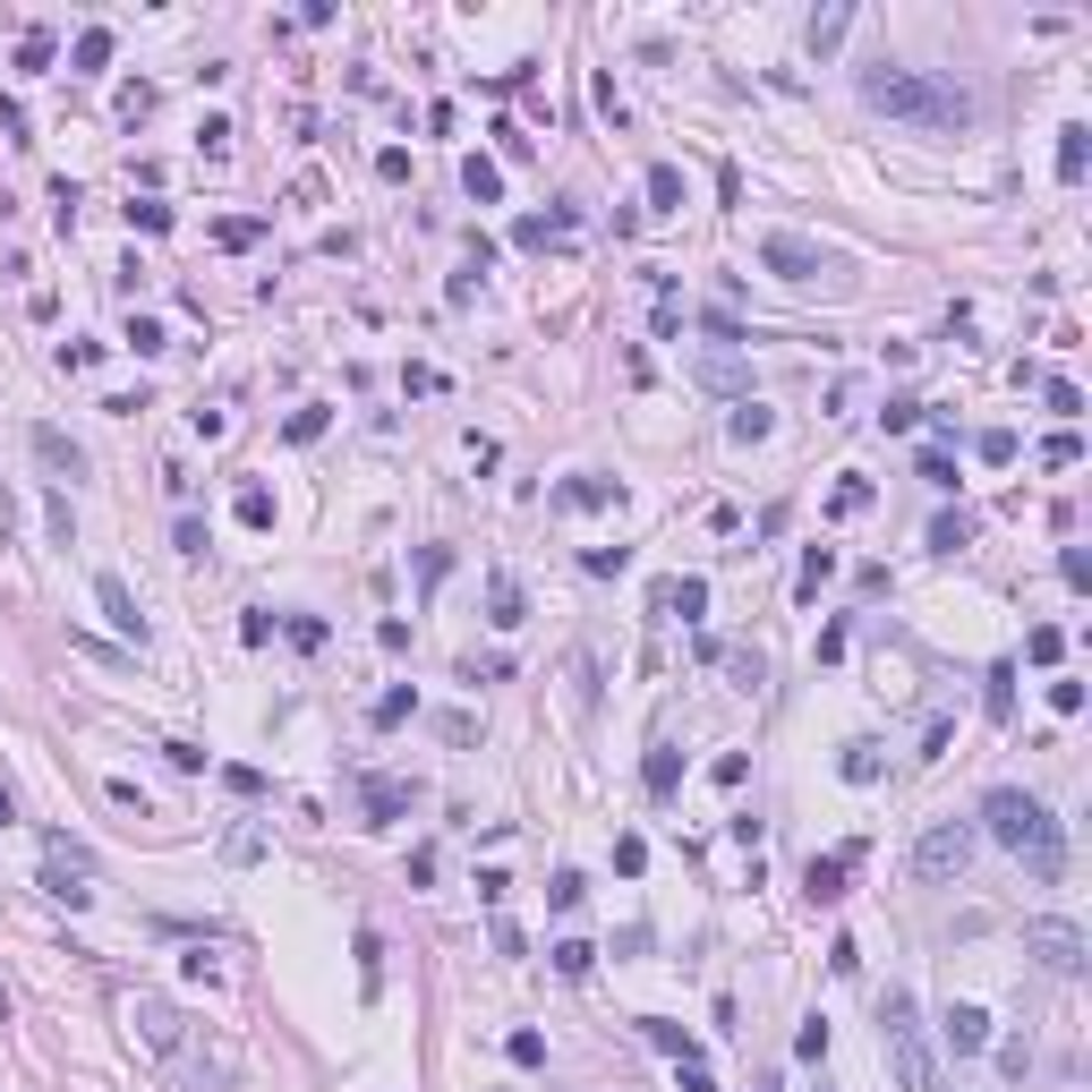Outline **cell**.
<instances>
[{
	"label": "cell",
	"mask_w": 1092,
	"mask_h": 1092,
	"mask_svg": "<svg viewBox=\"0 0 1092 1092\" xmlns=\"http://www.w3.org/2000/svg\"><path fill=\"white\" fill-rule=\"evenodd\" d=\"M26 445H34V461H43L52 479H86V452L68 445V436L52 427V418H34V427H26Z\"/></svg>",
	"instance_id": "8"
},
{
	"label": "cell",
	"mask_w": 1092,
	"mask_h": 1092,
	"mask_svg": "<svg viewBox=\"0 0 1092 1092\" xmlns=\"http://www.w3.org/2000/svg\"><path fill=\"white\" fill-rule=\"evenodd\" d=\"M1025 956L1050 973H1084V931L1075 922H1025Z\"/></svg>",
	"instance_id": "6"
},
{
	"label": "cell",
	"mask_w": 1092,
	"mask_h": 1092,
	"mask_svg": "<svg viewBox=\"0 0 1092 1092\" xmlns=\"http://www.w3.org/2000/svg\"><path fill=\"white\" fill-rule=\"evenodd\" d=\"M683 1092H717V1075H708V1067H683Z\"/></svg>",
	"instance_id": "55"
},
{
	"label": "cell",
	"mask_w": 1092,
	"mask_h": 1092,
	"mask_svg": "<svg viewBox=\"0 0 1092 1092\" xmlns=\"http://www.w3.org/2000/svg\"><path fill=\"white\" fill-rule=\"evenodd\" d=\"M836 777H845V785H870V777H879V751H870V742H845Z\"/></svg>",
	"instance_id": "32"
},
{
	"label": "cell",
	"mask_w": 1092,
	"mask_h": 1092,
	"mask_svg": "<svg viewBox=\"0 0 1092 1092\" xmlns=\"http://www.w3.org/2000/svg\"><path fill=\"white\" fill-rule=\"evenodd\" d=\"M973 452H982L991 470H1007V461H1016V427H982V436H973Z\"/></svg>",
	"instance_id": "31"
},
{
	"label": "cell",
	"mask_w": 1092,
	"mask_h": 1092,
	"mask_svg": "<svg viewBox=\"0 0 1092 1092\" xmlns=\"http://www.w3.org/2000/svg\"><path fill=\"white\" fill-rule=\"evenodd\" d=\"M358 803H367V828H385V820H402V811L418 803V785H402V777H367Z\"/></svg>",
	"instance_id": "9"
},
{
	"label": "cell",
	"mask_w": 1092,
	"mask_h": 1092,
	"mask_svg": "<svg viewBox=\"0 0 1092 1092\" xmlns=\"http://www.w3.org/2000/svg\"><path fill=\"white\" fill-rule=\"evenodd\" d=\"M1084 162H1092V129H1084V120H1067V129H1059V180H1067V189L1084 180Z\"/></svg>",
	"instance_id": "16"
},
{
	"label": "cell",
	"mask_w": 1092,
	"mask_h": 1092,
	"mask_svg": "<svg viewBox=\"0 0 1092 1092\" xmlns=\"http://www.w3.org/2000/svg\"><path fill=\"white\" fill-rule=\"evenodd\" d=\"M1025 657H1032V666H1059V657H1067V632H1059V623H1032V632H1025Z\"/></svg>",
	"instance_id": "25"
},
{
	"label": "cell",
	"mask_w": 1092,
	"mask_h": 1092,
	"mask_svg": "<svg viewBox=\"0 0 1092 1092\" xmlns=\"http://www.w3.org/2000/svg\"><path fill=\"white\" fill-rule=\"evenodd\" d=\"M760 265H769L777 282H820V274H828V248H811V239H794V231H769V239H760Z\"/></svg>",
	"instance_id": "5"
},
{
	"label": "cell",
	"mask_w": 1092,
	"mask_h": 1092,
	"mask_svg": "<svg viewBox=\"0 0 1092 1092\" xmlns=\"http://www.w3.org/2000/svg\"><path fill=\"white\" fill-rule=\"evenodd\" d=\"M1050 708H1059V717H1075V708H1084V683L1059 675V683H1050Z\"/></svg>",
	"instance_id": "50"
},
{
	"label": "cell",
	"mask_w": 1092,
	"mask_h": 1092,
	"mask_svg": "<svg viewBox=\"0 0 1092 1092\" xmlns=\"http://www.w3.org/2000/svg\"><path fill=\"white\" fill-rule=\"evenodd\" d=\"M641 1032H649V1041H657V1050H666V1059H675V1067H700V1041H692V1032H683V1025H666V1016H649Z\"/></svg>",
	"instance_id": "18"
},
{
	"label": "cell",
	"mask_w": 1092,
	"mask_h": 1092,
	"mask_svg": "<svg viewBox=\"0 0 1092 1092\" xmlns=\"http://www.w3.org/2000/svg\"><path fill=\"white\" fill-rule=\"evenodd\" d=\"M52 52H61V43H52V26H34L26 43H18V68H52Z\"/></svg>",
	"instance_id": "38"
},
{
	"label": "cell",
	"mask_w": 1092,
	"mask_h": 1092,
	"mask_svg": "<svg viewBox=\"0 0 1092 1092\" xmlns=\"http://www.w3.org/2000/svg\"><path fill=\"white\" fill-rule=\"evenodd\" d=\"M0 1025H9V991H0Z\"/></svg>",
	"instance_id": "57"
},
{
	"label": "cell",
	"mask_w": 1092,
	"mask_h": 1092,
	"mask_svg": "<svg viewBox=\"0 0 1092 1092\" xmlns=\"http://www.w3.org/2000/svg\"><path fill=\"white\" fill-rule=\"evenodd\" d=\"M68 68H111V26H86V34H77Z\"/></svg>",
	"instance_id": "26"
},
{
	"label": "cell",
	"mask_w": 1092,
	"mask_h": 1092,
	"mask_svg": "<svg viewBox=\"0 0 1092 1092\" xmlns=\"http://www.w3.org/2000/svg\"><path fill=\"white\" fill-rule=\"evenodd\" d=\"M43 888H52L61 904H95V888H86V879H68V870H43Z\"/></svg>",
	"instance_id": "40"
},
{
	"label": "cell",
	"mask_w": 1092,
	"mask_h": 1092,
	"mask_svg": "<svg viewBox=\"0 0 1092 1092\" xmlns=\"http://www.w3.org/2000/svg\"><path fill=\"white\" fill-rule=\"evenodd\" d=\"M461 189L479 196V205H495V196H504V171H495L486 154H470V162H461Z\"/></svg>",
	"instance_id": "21"
},
{
	"label": "cell",
	"mask_w": 1092,
	"mask_h": 1092,
	"mask_svg": "<svg viewBox=\"0 0 1092 1092\" xmlns=\"http://www.w3.org/2000/svg\"><path fill=\"white\" fill-rule=\"evenodd\" d=\"M129 351H137V358L162 351V324H154V317H129Z\"/></svg>",
	"instance_id": "46"
},
{
	"label": "cell",
	"mask_w": 1092,
	"mask_h": 1092,
	"mask_svg": "<svg viewBox=\"0 0 1092 1092\" xmlns=\"http://www.w3.org/2000/svg\"><path fill=\"white\" fill-rule=\"evenodd\" d=\"M879 1050H888L897 1092H939V1059H931V1032H922L913 991H888V998H879Z\"/></svg>",
	"instance_id": "3"
},
{
	"label": "cell",
	"mask_w": 1092,
	"mask_h": 1092,
	"mask_svg": "<svg viewBox=\"0 0 1092 1092\" xmlns=\"http://www.w3.org/2000/svg\"><path fill=\"white\" fill-rule=\"evenodd\" d=\"M231 513H239V529H274V495H265V486H239Z\"/></svg>",
	"instance_id": "30"
},
{
	"label": "cell",
	"mask_w": 1092,
	"mask_h": 1092,
	"mask_svg": "<svg viewBox=\"0 0 1092 1092\" xmlns=\"http://www.w3.org/2000/svg\"><path fill=\"white\" fill-rule=\"evenodd\" d=\"M913 479H922V486H956V461H948V452L931 445L922 461H913Z\"/></svg>",
	"instance_id": "37"
},
{
	"label": "cell",
	"mask_w": 1092,
	"mask_h": 1092,
	"mask_svg": "<svg viewBox=\"0 0 1092 1092\" xmlns=\"http://www.w3.org/2000/svg\"><path fill=\"white\" fill-rule=\"evenodd\" d=\"M794 1059H828V1025H820V1016H811V1025L794 1032Z\"/></svg>",
	"instance_id": "48"
},
{
	"label": "cell",
	"mask_w": 1092,
	"mask_h": 1092,
	"mask_svg": "<svg viewBox=\"0 0 1092 1092\" xmlns=\"http://www.w3.org/2000/svg\"><path fill=\"white\" fill-rule=\"evenodd\" d=\"M717 666L735 675V692H760V683H769V657H760V649H717Z\"/></svg>",
	"instance_id": "19"
},
{
	"label": "cell",
	"mask_w": 1092,
	"mask_h": 1092,
	"mask_svg": "<svg viewBox=\"0 0 1092 1092\" xmlns=\"http://www.w3.org/2000/svg\"><path fill=\"white\" fill-rule=\"evenodd\" d=\"M649 205H657V214H675V205H683V171H675V162H649Z\"/></svg>",
	"instance_id": "23"
},
{
	"label": "cell",
	"mask_w": 1092,
	"mask_h": 1092,
	"mask_svg": "<svg viewBox=\"0 0 1092 1092\" xmlns=\"http://www.w3.org/2000/svg\"><path fill=\"white\" fill-rule=\"evenodd\" d=\"M43 854H52V870H68V879H86V888H95V854H86L77 836H52Z\"/></svg>",
	"instance_id": "20"
},
{
	"label": "cell",
	"mask_w": 1092,
	"mask_h": 1092,
	"mask_svg": "<svg viewBox=\"0 0 1092 1092\" xmlns=\"http://www.w3.org/2000/svg\"><path fill=\"white\" fill-rule=\"evenodd\" d=\"M982 828H991L1007 854H1025V870L1041 879V888L1067 870L1059 820H1050V811H1041V794H1025V785H991V794H982Z\"/></svg>",
	"instance_id": "2"
},
{
	"label": "cell",
	"mask_w": 1092,
	"mask_h": 1092,
	"mask_svg": "<svg viewBox=\"0 0 1092 1092\" xmlns=\"http://www.w3.org/2000/svg\"><path fill=\"white\" fill-rule=\"evenodd\" d=\"M641 785H649V794H675V785H683V751H675V742H657V751L641 760Z\"/></svg>",
	"instance_id": "17"
},
{
	"label": "cell",
	"mask_w": 1092,
	"mask_h": 1092,
	"mask_svg": "<svg viewBox=\"0 0 1092 1092\" xmlns=\"http://www.w3.org/2000/svg\"><path fill=\"white\" fill-rule=\"evenodd\" d=\"M1041 461H1050V470H1075V461H1084V436H1075V427H1059V436L1041 445Z\"/></svg>",
	"instance_id": "34"
},
{
	"label": "cell",
	"mask_w": 1092,
	"mask_h": 1092,
	"mask_svg": "<svg viewBox=\"0 0 1092 1092\" xmlns=\"http://www.w3.org/2000/svg\"><path fill=\"white\" fill-rule=\"evenodd\" d=\"M103 794H111V803H120V811H137V820H146V794H137V777H111Z\"/></svg>",
	"instance_id": "53"
},
{
	"label": "cell",
	"mask_w": 1092,
	"mask_h": 1092,
	"mask_svg": "<svg viewBox=\"0 0 1092 1092\" xmlns=\"http://www.w3.org/2000/svg\"><path fill=\"white\" fill-rule=\"evenodd\" d=\"M120 1016H129V1032H137V1041H146V1050H162V1059H171V1050H180V1007H171V998H154V991H137L129 1007H120Z\"/></svg>",
	"instance_id": "7"
},
{
	"label": "cell",
	"mask_w": 1092,
	"mask_h": 1092,
	"mask_svg": "<svg viewBox=\"0 0 1092 1092\" xmlns=\"http://www.w3.org/2000/svg\"><path fill=\"white\" fill-rule=\"evenodd\" d=\"M546 956H555V973H564V982H580V973L598 964V948H589V939H555Z\"/></svg>",
	"instance_id": "24"
},
{
	"label": "cell",
	"mask_w": 1092,
	"mask_h": 1092,
	"mask_svg": "<svg viewBox=\"0 0 1092 1092\" xmlns=\"http://www.w3.org/2000/svg\"><path fill=\"white\" fill-rule=\"evenodd\" d=\"M564 223H572V214H555V223H538V214H521V223H513V239H521V248H546V239H555Z\"/></svg>",
	"instance_id": "39"
},
{
	"label": "cell",
	"mask_w": 1092,
	"mask_h": 1092,
	"mask_svg": "<svg viewBox=\"0 0 1092 1092\" xmlns=\"http://www.w3.org/2000/svg\"><path fill=\"white\" fill-rule=\"evenodd\" d=\"M641 863H649L641 836H614V870H623V879H641Z\"/></svg>",
	"instance_id": "47"
},
{
	"label": "cell",
	"mask_w": 1092,
	"mask_h": 1092,
	"mask_svg": "<svg viewBox=\"0 0 1092 1092\" xmlns=\"http://www.w3.org/2000/svg\"><path fill=\"white\" fill-rule=\"evenodd\" d=\"M982 708H991L998 726L1016 717V666H991V683H982Z\"/></svg>",
	"instance_id": "22"
},
{
	"label": "cell",
	"mask_w": 1092,
	"mask_h": 1092,
	"mask_svg": "<svg viewBox=\"0 0 1092 1092\" xmlns=\"http://www.w3.org/2000/svg\"><path fill=\"white\" fill-rule=\"evenodd\" d=\"M956 546H973V521H964V513H939V521H931V555H956Z\"/></svg>",
	"instance_id": "27"
},
{
	"label": "cell",
	"mask_w": 1092,
	"mask_h": 1092,
	"mask_svg": "<svg viewBox=\"0 0 1092 1092\" xmlns=\"http://www.w3.org/2000/svg\"><path fill=\"white\" fill-rule=\"evenodd\" d=\"M223 854H231V863H257V854H265V836H257V828H231V845H223Z\"/></svg>",
	"instance_id": "52"
},
{
	"label": "cell",
	"mask_w": 1092,
	"mask_h": 1092,
	"mask_svg": "<svg viewBox=\"0 0 1092 1092\" xmlns=\"http://www.w3.org/2000/svg\"><path fill=\"white\" fill-rule=\"evenodd\" d=\"M879 418H888V427H897V436H904V427H922V402H913V393H897V402H888V410H879Z\"/></svg>",
	"instance_id": "49"
},
{
	"label": "cell",
	"mask_w": 1092,
	"mask_h": 1092,
	"mask_svg": "<svg viewBox=\"0 0 1092 1092\" xmlns=\"http://www.w3.org/2000/svg\"><path fill=\"white\" fill-rule=\"evenodd\" d=\"M1059 580H1067V589H1092V555H1084V546H1067V555H1059Z\"/></svg>",
	"instance_id": "43"
},
{
	"label": "cell",
	"mask_w": 1092,
	"mask_h": 1092,
	"mask_svg": "<svg viewBox=\"0 0 1092 1092\" xmlns=\"http://www.w3.org/2000/svg\"><path fill=\"white\" fill-rule=\"evenodd\" d=\"M486 623H495V632L529 623V598H521V580H513V572H495V580H486Z\"/></svg>",
	"instance_id": "14"
},
{
	"label": "cell",
	"mask_w": 1092,
	"mask_h": 1092,
	"mask_svg": "<svg viewBox=\"0 0 1092 1092\" xmlns=\"http://www.w3.org/2000/svg\"><path fill=\"white\" fill-rule=\"evenodd\" d=\"M863 504H870V479H845V486L828 495V513H836V521H845V513H863Z\"/></svg>",
	"instance_id": "41"
},
{
	"label": "cell",
	"mask_w": 1092,
	"mask_h": 1092,
	"mask_svg": "<svg viewBox=\"0 0 1092 1092\" xmlns=\"http://www.w3.org/2000/svg\"><path fill=\"white\" fill-rule=\"evenodd\" d=\"M948 1050H956V1059H973V1050H991V1016H982V1007H973V998H956V1007H948Z\"/></svg>",
	"instance_id": "11"
},
{
	"label": "cell",
	"mask_w": 1092,
	"mask_h": 1092,
	"mask_svg": "<svg viewBox=\"0 0 1092 1092\" xmlns=\"http://www.w3.org/2000/svg\"><path fill=\"white\" fill-rule=\"evenodd\" d=\"M1041 402H1050V410H1059L1067 427H1075V418H1084V393L1067 385V376H1050V385H1041Z\"/></svg>",
	"instance_id": "36"
},
{
	"label": "cell",
	"mask_w": 1092,
	"mask_h": 1092,
	"mask_svg": "<svg viewBox=\"0 0 1092 1092\" xmlns=\"http://www.w3.org/2000/svg\"><path fill=\"white\" fill-rule=\"evenodd\" d=\"M171 538H180V555H205V521L180 513V529H171Z\"/></svg>",
	"instance_id": "54"
},
{
	"label": "cell",
	"mask_w": 1092,
	"mask_h": 1092,
	"mask_svg": "<svg viewBox=\"0 0 1092 1092\" xmlns=\"http://www.w3.org/2000/svg\"><path fill=\"white\" fill-rule=\"evenodd\" d=\"M9 820H18V803H9V785H0V828H9Z\"/></svg>",
	"instance_id": "56"
},
{
	"label": "cell",
	"mask_w": 1092,
	"mask_h": 1092,
	"mask_svg": "<svg viewBox=\"0 0 1092 1092\" xmlns=\"http://www.w3.org/2000/svg\"><path fill=\"white\" fill-rule=\"evenodd\" d=\"M257 239H265L257 214H231V223H223V248H257Z\"/></svg>",
	"instance_id": "42"
},
{
	"label": "cell",
	"mask_w": 1092,
	"mask_h": 1092,
	"mask_svg": "<svg viewBox=\"0 0 1092 1092\" xmlns=\"http://www.w3.org/2000/svg\"><path fill=\"white\" fill-rule=\"evenodd\" d=\"M580 897H589V879H580V870H555V888H546V904H555V913H580Z\"/></svg>",
	"instance_id": "33"
},
{
	"label": "cell",
	"mask_w": 1092,
	"mask_h": 1092,
	"mask_svg": "<svg viewBox=\"0 0 1092 1092\" xmlns=\"http://www.w3.org/2000/svg\"><path fill=\"white\" fill-rule=\"evenodd\" d=\"M162 760H171L180 777H196V769H205V751H196V742H162Z\"/></svg>",
	"instance_id": "51"
},
{
	"label": "cell",
	"mask_w": 1092,
	"mask_h": 1092,
	"mask_svg": "<svg viewBox=\"0 0 1092 1092\" xmlns=\"http://www.w3.org/2000/svg\"><path fill=\"white\" fill-rule=\"evenodd\" d=\"M555 504H564V513H598V504H623V486H614V479H564V486H555Z\"/></svg>",
	"instance_id": "15"
},
{
	"label": "cell",
	"mask_w": 1092,
	"mask_h": 1092,
	"mask_svg": "<svg viewBox=\"0 0 1092 1092\" xmlns=\"http://www.w3.org/2000/svg\"><path fill=\"white\" fill-rule=\"evenodd\" d=\"M504 1050H513V1067H546V1032H513Z\"/></svg>",
	"instance_id": "45"
},
{
	"label": "cell",
	"mask_w": 1092,
	"mask_h": 1092,
	"mask_svg": "<svg viewBox=\"0 0 1092 1092\" xmlns=\"http://www.w3.org/2000/svg\"><path fill=\"white\" fill-rule=\"evenodd\" d=\"M769 427H777V418L760 410V402H742V410L726 418V436H735V445H760V436H769Z\"/></svg>",
	"instance_id": "29"
},
{
	"label": "cell",
	"mask_w": 1092,
	"mask_h": 1092,
	"mask_svg": "<svg viewBox=\"0 0 1092 1092\" xmlns=\"http://www.w3.org/2000/svg\"><path fill=\"white\" fill-rule=\"evenodd\" d=\"M657 614H683V623H700V614H708V580H700V572L657 580Z\"/></svg>",
	"instance_id": "13"
},
{
	"label": "cell",
	"mask_w": 1092,
	"mask_h": 1092,
	"mask_svg": "<svg viewBox=\"0 0 1092 1092\" xmlns=\"http://www.w3.org/2000/svg\"><path fill=\"white\" fill-rule=\"evenodd\" d=\"M845 26H854V9H820V18H811V52H836Z\"/></svg>",
	"instance_id": "28"
},
{
	"label": "cell",
	"mask_w": 1092,
	"mask_h": 1092,
	"mask_svg": "<svg viewBox=\"0 0 1092 1092\" xmlns=\"http://www.w3.org/2000/svg\"><path fill=\"white\" fill-rule=\"evenodd\" d=\"M410 708H418V692H410V683H402V692H385V700H376V726H402Z\"/></svg>",
	"instance_id": "44"
},
{
	"label": "cell",
	"mask_w": 1092,
	"mask_h": 1092,
	"mask_svg": "<svg viewBox=\"0 0 1092 1092\" xmlns=\"http://www.w3.org/2000/svg\"><path fill=\"white\" fill-rule=\"evenodd\" d=\"M95 598H103V614H111V632H120V641H146V614H137V598H129V580H120V572H103Z\"/></svg>",
	"instance_id": "10"
},
{
	"label": "cell",
	"mask_w": 1092,
	"mask_h": 1092,
	"mask_svg": "<svg viewBox=\"0 0 1092 1092\" xmlns=\"http://www.w3.org/2000/svg\"><path fill=\"white\" fill-rule=\"evenodd\" d=\"M828 572H836V555H828V546H811V555H803V580H794V598H820V580H828Z\"/></svg>",
	"instance_id": "35"
},
{
	"label": "cell",
	"mask_w": 1092,
	"mask_h": 1092,
	"mask_svg": "<svg viewBox=\"0 0 1092 1092\" xmlns=\"http://www.w3.org/2000/svg\"><path fill=\"white\" fill-rule=\"evenodd\" d=\"M845 870H854V845H845V854H811L803 897H811V904H836V897H845Z\"/></svg>",
	"instance_id": "12"
},
{
	"label": "cell",
	"mask_w": 1092,
	"mask_h": 1092,
	"mask_svg": "<svg viewBox=\"0 0 1092 1092\" xmlns=\"http://www.w3.org/2000/svg\"><path fill=\"white\" fill-rule=\"evenodd\" d=\"M863 103L879 111V120H904V129H931V137L982 120V103L964 95L956 77H939V68H897V61L863 68Z\"/></svg>",
	"instance_id": "1"
},
{
	"label": "cell",
	"mask_w": 1092,
	"mask_h": 1092,
	"mask_svg": "<svg viewBox=\"0 0 1092 1092\" xmlns=\"http://www.w3.org/2000/svg\"><path fill=\"white\" fill-rule=\"evenodd\" d=\"M964 863H973V828L964 820H931V828L913 836V879L948 888V879H964Z\"/></svg>",
	"instance_id": "4"
}]
</instances>
